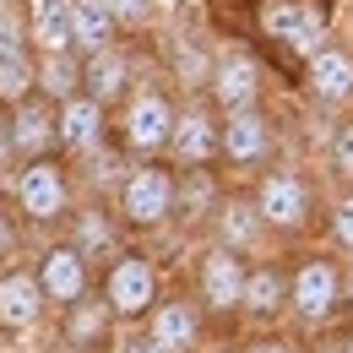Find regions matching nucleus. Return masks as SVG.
Segmentation results:
<instances>
[{
    "label": "nucleus",
    "mask_w": 353,
    "mask_h": 353,
    "mask_svg": "<svg viewBox=\"0 0 353 353\" xmlns=\"http://www.w3.org/2000/svg\"><path fill=\"white\" fill-rule=\"evenodd\" d=\"M98 294L109 299V310H114L125 326H136V321H147V315L158 310V299H163V272H158V261H152L141 245H125L114 261H103Z\"/></svg>",
    "instance_id": "7"
},
{
    "label": "nucleus",
    "mask_w": 353,
    "mask_h": 353,
    "mask_svg": "<svg viewBox=\"0 0 353 353\" xmlns=\"http://www.w3.org/2000/svg\"><path fill=\"white\" fill-rule=\"evenodd\" d=\"M114 326H120V315L109 310V299L88 294L71 310H60V348L65 353H109L114 348Z\"/></svg>",
    "instance_id": "23"
},
{
    "label": "nucleus",
    "mask_w": 353,
    "mask_h": 353,
    "mask_svg": "<svg viewBox=\"0 0 353 353\" xmlns=\"http://www.w3.org/2000/svg\"><path fill=\"white\" fill-rule=\"evenodd\" d=\"M207 234H212L218 245H228V250L250 256V261L272 245V228H266V218H261V207H256L250 190H228V201L218 207V218L207 223Z\"/></svg>",
    "instance_id": "22"
},
{
    "label": "nucleus",
    "mask_w": 353,
    "mask_h": 353,
    "mask_svg": "<svg viewBox=\"0 0 353 353\" xmlns=\"http://www.w3.org/2000/svg\"><path fill=\"white\" fill-rule=\"evenodd\" d=\"M169 163H174V169H218L223 163V109L207 98V92L179 98Z\"/></svg>",
    "instance_id": "10"
},
{
    "label": "nucleus",
    "mask_w": 353,
    "mask_h": 353,
    "mask_svg": "<svg viewBox=\"0 0 353 353\" xmlns=\"http://www.w3.org/2000/svg\"><path fill=\"white\" fill-rule=\"evenodd\" d=\"M348 321H353V261H348Z\"/></svg>",
    "instance_id": "38"
},
{
    "label": "nucleus",
    "mask_w": 353,
    "mask_h": 353,
    "mask_svg": "<svg viewBox=\"0 0 353 353\" xmlns=\"http://www.w3.org/2000/svg\"><path fill=\"white\" fill-rule=\"evenodd\" d=\"M228 174L218 169H179V223H190V228H207V223L218 218V207L228 201Z\"/></svg>",
    "instance_id": "24"
},
{
    "label": "nucleus",
    "mask_w": 353,
    "mask_h": 353,
    "mask_svg": "<svg viewBox=\"0 0 353 353\" xmlns=\"http://www.w3.org/2000/svg\"><path fill=\"white\" fill-rule=\"evenodd\" d=\"M299 88L321 103V109H332V114H353V49L348 44H332L315 49L305 60V71H299Z\"/></svg>",
    "instance_id": "15"
},
{
    "label": "nucleus",
    "mask_w": 353,
    "mask_h": 353,
    "mask_svg": "<svg viewBox=\"0 0 353 353\" xmlns=\"http://www.w3.org/2000/svg\"><path fill=\"white\" fill-rule=\"evenodd\" d=\"M65 228H71L65 239H71L82 256H92V261H114V256L125 250V234H131L125 218H120V207L103 201V196H98V201H82V207L65 218Z\"/></svg>",
    "instance_id": "20"
},
{
    "label": "nucleus",
    "mask_w": 353,
    "mask_h": 353,
    "mask_svg": "<svg viewBox=\"0 0 353 353\" xmlns=\"http://www.w3.org/2000/svg\"><path fill=\"white\" fill-rule=\"evenodd\" d=\"M11 250H17V218H11L6 207H0V261H6Z\"/></svg>",
    "instance_id": "35"
},
{
    "label": "nucleus",
    "mask_w": 353,
    "mask_h": 353,
    "mask_svg": "<svg viewBox=\"0 0 353 353\" xmlns=\"http://www.w3.org/2000/svg\"><path fill=\"white\" fill-rule=\"evenodd\" d=\"M33 49H39V54H54V49H77L71 0H39V6H33Z\"/></svg>",
    "instance_id": "27"
},
{
    "label": "nucleus",
    "mask_w": 353,
    "mask_h": 353,
    "mask_svg": "<svg viewBox=\"0 0 353 353\" xmlns=\"http://www.w3.org/2000/svg\"><path fill=\"white\" fill-rule=\"evenodd\" d=\"M17 212L28 223H65L77 212V169L65 163V152H44V158H28L17 169Z\"/></svg>",
    "instance_id": "6"
},
{
    "label": "nucleus",
    "mask_w": 353,
    "mask_h": 353,
    "mask_svg": "<svg viewBox=\"0 0 353 353\" xmlns=\"http://www.w3.org/2000/svg\"><path fill=\"white\" fill-rule=\"evenodd\" d=\"M212 65H218V49H212V39H201L196 28H185V22H179L174 33L163 39V77L179 88V98L207 92Z\"/></svg>",
    "instance_id": "21"
},
{
    "label": "nucleus",
    "mask_w": 353,
    "mask_h": 353,
    "mask_svg": "<svg viewBox=\"0 0 353 353\" xmlns=\"http://www.w3.org/2000/svg\"><path fill=\"white\" fill-rule=\"evenodd\" d=\"M120 353H169V348H163V343H158V337L141 326V332H131V337L120 343Z\"/></svg>",
    "instance_id": "34"
},
{
    "label": "nucleus",
    "mask_w": 353,
    "mask_h": 353,
    "mask_svg": "<svg viewBox=\"0 0 353 353\" xmlns=\"http://www.w3.org/2000/svg\"><path fill=\"white\" fill-rule=\"evenodd\" d=\"M343 353H353V321H343Z\"/></svg>",
    "instance_id": "37"
},
{
    "label": "nucleus",
    "mask_w": 353,
    "mask_h": 353,
    "mask_svg": "<svg viewBox=\"0 0 353 353\" xmlns=\"http://www.w3.org/2000/svg\"><path fill=\"white\" fill-rule=\"evenodd\" d=\"M0 125H6V103H0Z\"/></svg>",
    "instance_id": "39"
},
{
    "label": "nucleus",
    "mask_w": 353,
    "mask_h": 353,
    "mask_svg": "<svg viewBox=\"0 0 353 353\" xmlns=\"http://www.w3.org/2000/svg\"><path fill=\"white\" fill-rule=\"evenodd\" d=\"M250 196H256V207H261L272 239H305L310 228L321 223V212H326L315 179H310L305 169H294V163L261 169V174L250 179Z\"/></svg>",
    "instance_id": "4"
},
{
    "label": "nucleus",
    "mask_w": 353,
    "mask_h": 353,
    "mask_svg": "<svg viewBox=\"0 0 353 353\" xmlns=\"http://www.w3.org/2000/svg\"><path fill=\"white\" fill-rule=\"evenodd\" d=\"M332 22H337L332 0H250V39L288 77H299L310 54L332 44Z\"/></svg>",
    "instance_id": "1"
},
{
    "label": "nucleus",
    "mask_w": 353,
    "mask_h": 353,
    "mask_svg": "<svg viewBox=\"0 0 353 353\" xmlns=\"http://www.w3.org/2000/svg\"><path fill=\"white\" fill-rule=\"evenodd\" d=\"M174 120H179V88L169 82V77H141L136 92L114 109V141L131 152L136 163L169 158Z\"/></svg>",
    "instance_id": "3"
},
{
    "label": "nucleus",
    "mask_w": 353,
    "mask_h": 353,
    "mask_svg": "<svg viewBox=\"0 0 353 353\" xmlns=\"http://www.w3.org/2000/svg\"><path fill=\"white\" fill-rule=\"evenodd\" d=\"M277 120L266 114V103L256 109H234L223 114V174L228 179H256L261 169L277 163Z\"/></svg>",
    "instance_id": "9"
},
{
    "label": "nucleus",
    "mask_w": 353,
    "mask_h": 353,
    "mask_svg": "<svg viewBox=\"0 0 353 353\" xmlns=\"http://www.w3.org/2000/svg\"><path fill=\"white\" fill-rule=\"evenodd\" d=\"M321 228H326V245H332L343 261H353V185H343V190L326 201Z\"/></svg>",
    "instance_id": "29"
},
{
    "label": "nucleus",
    "mask_w": 353,
    "mask_h": 353,
    "mask_svg": "<svg viewBox=\"0 0 353 353\" xmlns=\"http://www.w3.org/2000/svg\"><path fill=\"white\" fill-rule=\"evenodd\" d=\"M33 272H39V283H44V294H49V305H54V310H71L77 299H88L92 288H98V277H92V256H82L71 239L49 245Z\"/></svg>",
    "instance_id": "17"
},
{
    "label": "nucleus",
    "mask_w": 353,
    "mask_h": 353,
    "mask_svg": "<svg viewBox=\"0 0 353 353\" xmlns=\"http://www.w3.org/2000/svg\"><path fill=\"white\" fill-rule=\"evenodd\" d=\"M310 353H343V326H332V332H315Z\"/></svg>",
    "instance_id": "36"
},
{
    "label": "nucleus",
    "mask_w": 353,
    "mask_h": 353,
    "mask_svg": "<svg viewBox=\"0 0 353 353\" xmlns=\"http://www.w3.org/2000/svg\"><path fill=\"white\" fill-rule=\"evenodd\" d=\"M141 77H147V71H141V49H136L131 39L98 49V54H82V92H92V98L109 103V109H120L136 92Z\"/></svg>",
    "instance_id": "12"
},
{
    "label": "nucleus",
    "mask_w": 353,
    "mask_h": 353,
    "mask_svg": "<svg viewBox=\"0 0 353 353\" xmlns=\"http://www.w3.org/2000/svg\"><path fill=\"white\" fill-rule=\"evenodd\" d=\"M109 141H114V109L109 103H98L92 92H77L60 103V152L65 158H88Z\"/></svg>",
    "instance_id": "19"
},
{
    "label": "nucleus",
    "mask_w": 353,
    "mask_h": 353,
    "mask_svg": "<svg viewBox=\"0 0 353 353\" xmlns=\"http://www.w3.org/2000/svg\"><path fill=\"white\" fill-rule=\"evenodd\" d=\"M288 299H294V261L283 256H256L250 261V277H245V315L256 332L261 326H277L288 321Z\"/></svg>",
    "instance_id": "13"
},
{
    "label": "nucleus",
    "mask_w": 353,
    "mask_h": 353,
    "mask_svg": "<svg viewBox=\"0 0 353 353\" xmlns=\"http://www.w3.org/2000/svg\"><path fill=\"white\" fill-rule=\"evenodd\" d=\"M239 353H310L305 337H294V332H283V326H261L256 337H245Z\"/></svg>",
    "instance_id": "33"
},
{
    "label": "nucleus",
    "mask_w": 353,
    "mask_h": 353,
    "mask_svg": "<svg viewBox=\"0 0 353 353\" xmlns=\"http://www.w3.org/2000/svg\"><path fill=\"white\" fill-rule=\"evenodd\" d=\"M141 326H147V332H152L169 353H201L207 332H212V315L201 310L196 294H163L158 310H152Z\"/></svg>",
    "instance_id": "16"
},
{
    "label": "nucleus",
    "mask_w": 353,
    "mask_h": 353,
    "mask_svg": "<svg viewBox=\"0 0 353 353\" xmlns=\"http://www.w3.org/2000/svg\"><path fill=\"white\" fill-rule=\"evenodd\" d=\"M6 152H17L22 163L28 158H44V152H60V103L49 98H22L6 109Z\"/></svg>",
    "instance_id": "14"
},
{
    "label": "nucleus",
    "mask_w": 353,
    "mask_h": 353,
    "mask_svg": "<svg viewBox=\"0 0 353 353\" xmlns=\"http://www.w3.org/2000/svg\"><path fill=\"white\" fill-rule=\"evenodd\" d=\"M71 28H77V54H98L125 39L109 0H71Z\"/></svg>",
    "instance_id": "25"
},
{
    "label": "nucleus",
    "mask_w": 353,
    "mask_h": 353,
    "mask_svg": "<svg viewBox=\"0 0 353 353\" xmlns=\"http://www.w3.org/2000/svg\"><path fill=\"white\" fill-rule=\"evenodd\" d=\"M33 44V11L22 0H0V54Z\"/></svg>",
    "instance_id": "31"
},
{
    "label": "nucleus",
    "mask_w": 353,
    "mask_h": 353,
    "mask_svg": "<svg viewBox=\"0 0 353 353\" xmlns=\"http://www.w3.org/2000/svg\"><path fill=\"white\" fill-rule=\"evenodd\" d=\"M114 207L131 234H158L179 223V169L169 158H147V163H131L125 185L114 190Z\"/></svg>",
    "instance_id": "5"
},
{
    "label": "nucleus",
    "mask_w": 353,
    "mask_h": 353,
    "mask_svg": "<svg viewBox=\"0 0 353 353\" xmlns=\"http://www.w3.org/2000/svg\"><path fill=\"white\" fill-rule=\"evenodd\" d=\"M326 169L337 185H353V114H343L332 125V141H326Z\"/></svg>",
    "instance_id": "30"
},
{
    "label": "nucleus",
    "mask_w": 353,
    "mask_h": 353,
    "mask_svg": "<svg viewBox=\"0 0 353 353\" xmlns=\"http://www.w3.org/2000/svg\"><path fill=\"white\" fill-rule=\"evenodd\" d=\"M245 277H250V256L207 239V250L196 256V299L212 315V326H234L245 315Z\"/></svg>",
    "instance_id": "8"
},
{
    "label": "nucleus",
    "mask_w": 353,
    "mask_h": 353,
    "mask_svg": "<svg viewBox=\"0 0 353 353\" xmlns=\"http://www.w3.org/2000/svg\"><path fill=\"white\" fill-rule=\"evenodd\" d=\"M288 321L315 337L348 321V261L332 250H299L294 256V299H288Z\"/></svg>",
    "instance_id": "2"
},
{
    "label": "nucleus",
    "mask_w": 353,
    "mask_h": 353,
    "mask_svg": "<svg viewBox=\"0 0 353 353\" xmlns=\"http://www.w3.org/2000/svg\"><path fill=\"white\" fill-rule=\"evenodd\" d=\"M39 92V49H6L0 54V103L11 109V103H22V98H33Z\"/></svg>",
    "instance_id": "28"
},
{
    "label": "nucleus",
    "mask_w": 353,
    "mask_h": 353,
    "mask_svg": "<svg viewBox=\"0 0 353 353\" xmlns=\"http://www.w3.org/2000/svg\"><path fill=\"white\" fill-rule=\"evenodd\" d=\"M207 98L218 103L223 114L266 103V65H261V54H256V44H223L218 49V65H212Z\"/></svg>",
    "instance_id": "11"
},
{
    "label": "nucleus",
    "mask_w": 353,
    "mask_h": 353,
    "mask_svg": "<svg viewBox=\"0 0 353 353\" xmlns=\"http://www.w3.org/2000/svg\"><path fill=\"white\" fill-rule=\"evenodd\" d=\"M49 310L54 305H49L39 272H28V266H0V337H28Z\"/></svg>",
    "instance_id": "18"
},
{
    "label": "nucleus",
    "mask_w": 353,
    "mask_h": 353,
    "mask_svg": "<svg viewBox=\"0 0 353 353\" xmlns=\"http://www.w3.org/2000/svg\"><path fill=\"white\" fill-rule=\"evenodd\" d=\"M109 6H114V17H120V33H125V39L152 33V22H158V0H109Z\"/></svg>",
    "instance_id": "32"
},
{
    "label": "nucleus",
    "mask_w": 353,
    "mask_h": 353,
    "mask_svg": "<svg viewBox=\"0 0 353 353\" xmlns=\"http://www.w3.org/2000/svg\"><path fill=\"white\" fill-rule=\"evenodd\" d=\"M82 92V54L77 49H54V54H39V98L49 103H65Z\"/></svg>",
    "instance_id": "26"
}]
</instances>
